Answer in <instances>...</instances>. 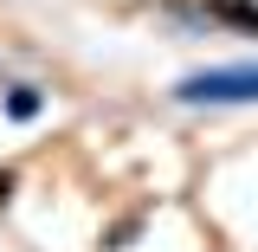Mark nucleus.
Returning <instances> with one entry per match:
<instances>
[{
	"label": "nucleus",
	"mask_w": 258,
	"mask_h": 252,
	"mask_svg": "<svg viewBox=\"0 0 258 252\" xmlns=\"http://www.w3.org/2000/svg\"><path fill=\"white\" fill-rule=\"evenodd\" d=\"M168 104H181V110H245V104H258V59H226V65L181 71Z\"/></svg>",
	"instance_id": "nucleus-1"
},
{
	"label": "nucleus",
	"mask_w": 258,
	"mask_h": 252,
	"mask_svg": "<svg viewBox=\"0 0 258 252\" xmlns=\"http://www.w3.org/2000/svg\"><path fill=\"white\" fill-rule=\"evenodd\" d=\"M45 110H52V91H45V84H32V78H13V84H0V117H7V123H39V117H45Z\"/></svg>",
	"instance_id": "nucleus-2"
},
{
	"label": "nucleus",
	"mask_w": 258,
	"mask_h": 252,
	"mask_svg": "<svg viewBox=\"0 0 258 252\" xmlns=\"http://www.w3.org/2000/svg\"><path fill=\"white\" fill-rule=\"evenodd\" d=\"M200 20L220 32H245L258 39V0H200Z\"/></svg>",
	"instance_id": "nucleus-3"
},
{
	"label": "nucleus",
	"mask_w": 258,
	"mask_h": 252,
	"mask_svg": "<svg viewBox=\"0 0 258 252\" xmlns=\"http://www.w3.org/2000/svg\"><path fill=\"white\" fill-rule=\"evenodd\" d=\"M142 233H149V214L136 207V214H116V220L97 233V252H129V246H142Z\"/></svg>",
	"instance_id": "nucleus-4"
},
{
	"label": "nucleus",
	"mask_w": 258,
	"mask_h": 252,
	"mask_svg": "<svg viewBox=\"0 0 258 252\" xmlns=\"http://www.w3.org/2000/svg\"><path fill=\"white\" fill-rule=\"evenodd\" d=\"M13 194H20V168H0V214L13 207Z\"/></svg>",
	"instance_id": "nucleus-5"
}]
</instances>
